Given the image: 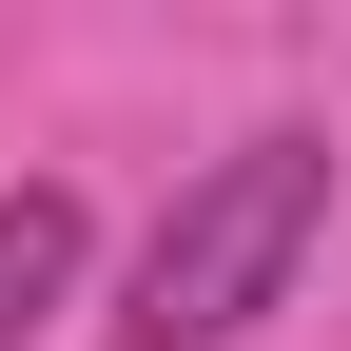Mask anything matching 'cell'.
I'll return each mask as SVG.
<instances>
[{
    "label": "cell",
    "instance_id": "cell-1",
    "mask_svg": "<svg viewBox=\"0 0 351 351\" xmlns=\"http://www.w3.org/2000/svg\"><path fill=\"white\" fill-rule=\"evenodd\" d=\"M313 234H332V137H293V117H274V137H234L195 195L156 215L137 293H117V351H234L293 274H313Z\"/></svg>",
    "mask_w": 351,
    "mask_h": 351
},
{
    "label": "cell",
    "instance_id": "cell-2",
    "mask_svg": "<svg viewBox=\"0 0 351 351\" xmlns=\"http://www.w3.org/2000/svg\"><path fill=\"white\" fill-rule=\"evenodd\" d=\"M78 254H98L78 176H20V195H0V351H39V332L78 313Z\"/></svg>",
    "mask_w": 351,
    "mask_h": 351
}]
</instances>
